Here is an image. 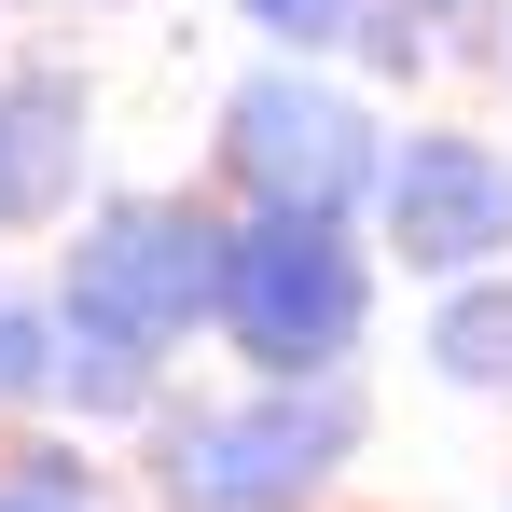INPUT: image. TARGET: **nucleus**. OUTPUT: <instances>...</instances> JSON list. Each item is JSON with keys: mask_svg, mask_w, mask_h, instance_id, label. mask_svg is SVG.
Segmentation results:
<instances>
[{"mask_svg": "<svg viewBox=\"0 0 512 512\" xmlns=\"http://www.w3.org/2000/svg\"><path fill=\"white\" fill-rule=\"evenodd\" d=\"M222 222L208 208H180V194H111L70 263H56V333L70 346H125V360H153L180 346L194 319H222Z\"/></svg>", "mask_w": 512, "mask_h": 512, "instance_id": "f257e3e1", "label": "nucleus"}, {"mask_svg": "<svg viewBox=\"0 0 512 512\" xmlns=\"http://www.w3.org/2000/svg\"><path fill=\"white\" fill-rule=\"evenodd\" d=\"M360 443V388L305 374V388H250V402H194L153 429V499L167 512H305Z\"/></svg>", "mask_w": 512, "mask_h": 512, "instance_id": "f03ea898", "label": "nucleus"}, {"mask_svg": "<svg viewBox=\"0 0 512 512\" xmlns=\"http://www.w3.org/2000/svg\"><path fill=\"white\" fill-rule=\"evenodd\" d=\"M360 319H374V263L346 250V222H291V208L236 222V250H222V333L263 360V388L333 374L360 346Z\"/></svg>", "mask_w": 512, "mask_h": 512, "instance_id": "7ed1b4c3", "label": "nucleus"}, {"mask_svg": "<svg viewBox=\"0 0 512 512\" xmlns=\"http://www.w3.org/2000/svg\"><path fill=\"white\" fill-rule=\"evenodd\" d=\"M222 167L250 180L263 208H291V222H346V194H374L388 180V139H374V111L319 70H250V84L222 97Z\"/></svg>", "mask_w": 512, "mask_h": 512, "instance_id": "20e7f679", "label": "nucleus"}, {"mask_svg": "<svg viewBox=\"0 0 512 512\" xmlns=\"http://www.w3.org/2000/svg\"><path fill=\"white\" fill-rule=\"evenodd\" d=\"M374 222H388V250L416 263V277H457V291H471V277L512 250V153L471 139V125H416V139H388Z\"/></svg>", "mask_w": 512, "mask_h": 512, "instance_id": "39448f33", "label": "nucleus"}, {"mask_svg": "<svg viewBox=\"0 0 512 512\" xmlns=\"http://www.w3.org/2000/svg\"><path fill=\"white\" fill-rule=\"evenodd\" d=\"M0 153H14V194L28 222L70 194V153H84V84L70 70H0Z\"/></svg>", "mask_w": 512, "mask_h": 512, "instance_id": "423d86ee", "label": "nucleus"}, {"mask_svg": "<svg viewBox=\"0 0 512 512\" xmlns=\"http://www.w3.org/2000/svg\"><path fill=\"white\" fill-rule=\"evenodd\" d=\"M429 360H443L471 402H512V277H471V291H443V319H429Z\"/></svg>", "mask_w": 512, "mask_h": 512, "instance_id": "0eeeda50", "label": "nucleus"}, {"mask_svg": "<svg viewBox=\"0 0 512 512\" xmlns=\"http://www.w3.org/2000/svg\"><path fill=\"white\" fill-rule=\"evenodd\" d=\"M0 512H111L84 443H28V457H0Z\"/></svg>", "mask_w": 512, "mask_h": 512, "instance_id": "6e6552de", "label": "nucleus"}, {"mask_svg": "<svg viewBox=\"0 0 512 512\" xmlns=\"http://www.w3.org/2000/svg\"><path fill=\"white\" fill-rule=\"evenodd\" d=\"M56 388V305H0V416Z\"/></svg>", "mask_w": 512, "mask_h": 512, "instance_id": "1a4fd4ad", "label": "nucleus"}, {"mask_svg": "<svg viewBox=\"0 0 512 512\" xmlns=\"http://www.w3.org/2000/svg\"><path fill=\"white\" fill-rule=\"evenodd\" d=\"M236 14H250V28H277L291 56H319V42H346V28H360V0H236Z\"/></svg>", "mask_w": 512, "mask_h": 512, "instance_id": "9d476101", "label": "nucleus"}, {"mask_svg": "<svg viewBox=\"0 0 512 512\" xmlns=\"http://www.w3.org/2000/svg\"><path fill=\"white\" fill-rule=\"evenodd\" d=\"M0 222H28V194H14V153H0Z\"/></svg>", "mask_w": 512, "mask_h": 512, "instance_id": "9b49d317", "label": "nucleus"}, {"mask_svg": "<svg viewBox=\"0 0 512 512\" xmlns=\"http://www.w3.org/2000/svg\"><path fill=\"white\" fill-rule=\"evenodd\" d=\"M402 14H416V28H429V14H471V0H402Z\"/></svg>", "mask_w": 512, "mask_h": 512, "instance_id": "f8f14e48", "label": "nucleus"}]
</instances>
